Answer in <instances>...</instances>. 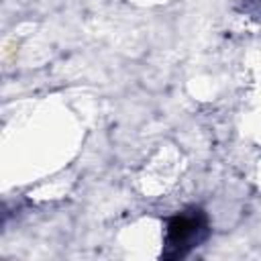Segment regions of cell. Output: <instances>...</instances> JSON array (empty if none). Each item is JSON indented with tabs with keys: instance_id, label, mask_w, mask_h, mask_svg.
<instances>
[{
	"instance_id": "obj_1",
	"label": "cell",
	"mask_w": 261,
	"mask_h": 261,
	"mask_svg": "<svg viewBox=\"0 0 261 261\" xmlns=\"http://www.w3.org/2000/svg\"><path fill=\"white\" fill-rule=\"evenodd\" d=\"M208 237V220L200 208L184 210L167 220L163 259H181Z\"/></svg>"
}]
</instances>
